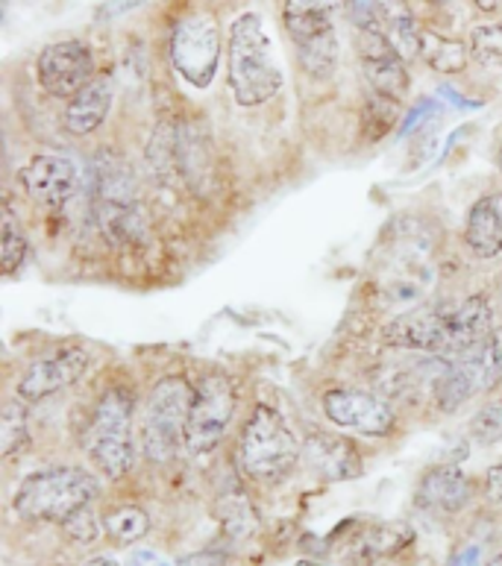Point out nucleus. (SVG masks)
<instances>
[{"label":"nucleus","mask_w":502,"mask_h":566,"mask_svg":"<svg viewBox=\"0 0 502 566\" xmlns=\"http://www.w3.org/2000/svg\"><path fill=\"white\" fill-rule=\"evenodd\" d=\"M230 85L239 106H262L282 88V71L273 56L262 15L244 12L230 27Z\"/></svg>","instance_id":"nucleus-1"},{"label":"nucleus","mask_w":502,"mask_h":566,"mask_svg":"<svg viewBox=\"0 0 502 566\" xmlns=\"http://www.w3.org/2000/svg\"><path fill=\"white\" fill-rule=\"evenodd\" d=\"M97 496V479L80 467H48L27 475L15 493V511L30 523H69Z\"/></svg>","instance_id":"nucleus-2"},{"label":"nucleus","mask_w":502,"mask_h":566,"mask_svg":"<svg viewBox=\"0 0 502 566\" xmlns=\"http://www.w3.org/2000/svg\"><path fill=\"white\" fill-rule=\"evenodd\" d=\"M133 394L124 388L106 390L94 408L92 423L85 431V452L106 479H124L133 467Z\"/></svg>","instance_id":"nucleus-3"},{"label":"nucleus","mask_w":502,"mask_h":566,"mask_svg":"<svg viewBox=\"0 0 502 566\" xmlns=\"http://www.w3.org/2000/svg\"><path fill=\"white\" fill-rule=\"evenodd\" d=\"M297 458V438L291 434L285 420L273 408H255L239 440L241 473L253 482L276 484L294 470Z\"/></svg>","instance_id":"nucleus-4"},{"label":"nucleus","mask_w":502,"mask_h":566,"mask_svg":"<svg viewBox=\"0 0 502 566\" xmlns=\"http://www.w3.org/2000/svg\"><path fill=\"white\" fill-rule=\"evenodd\" d=\"M197 388L182 376H168L150 390L142 420V447L154 464H168L186 443V426L195 406Z\"/></svg>","instance_id":"nucleus-5"},{"label":"nucleus","mask_w":502,"mask_h":566,"mask_svg":"<svg viewBox=\"0 0 502 566\" xmlns=\"http://www.w3.org/2000/svg\"><path fill=\"white\" fill-rule=\"evenodd\" d=\"M221 27L212 12H188L170 30V62L195 88H209L221 65Z\"/></svg>","instance_id":"nucleus-6"},{"label":"nucleus","mask_w":502,"mask_h":566,"mask_svg":"<svg viewBox=\"0 0 502 566\" xmlns=\"http://www.w3.org/2000/svg\"><path fill=\"white\" fill-rule=\"evenodd\" d=\"M236 385L223 373H209L197 385L195 406L186 426V449L188 452H206L218 447L223 431L236 415Z\"/></svg>","instance_id":"nucleus-7"},{"label":"nucleus","mask_w":502,"mask_h":566,"mask_svg":"<svg viewBox=\"0 0 502 566\" xmlns=\"http://www.w3.org/2000/svg\"><path fill=\"white\" fill-rule=\"evenodd\" d=\"M35 76L39 85L51 97H65L71 101L85 85L94 80V53L92 48L80 39H65V42L48 44L39 53L35 62Z\"/></svg>","instance_id":"nucleus-8"},{"label":"nucleus","mask_w":502,"mask_h":566,"mask_svg":"<svg viewBox=\"0 0 502 566\" xmlns=\"http://www.w3.org/2000/svg\"><path fill=\"white\" fill-rule=\"evenodd\" d=\"M358 62L374 94H383L397 103L409 94L411 76L406 60L376 24L358 27Z\"/></svg>","instance_id":"nucleus-9"},{"label":"nucleus","mask_w":502,"mask_h":566,"mask_svg":"<svg viewBox=\"0 0 502 566\" xmlns=\"http://www.w3.org/2000/svg\"><path fill=\"white\" fill-rule=\"evenodd\" d=\"M18 182L27 191V197L42 209H62L71 197L77 195L83 177H80L77 161H71L69 156L39 153L18 170Z\"/></svg>","instance_id":"nucleus-10"},{"label":"nucleus","mask_w":502,"mask_h":566,"mask_svg":"<svg viewBox=\"0 0 502 566\" xmlns=\"http://www.w3.org/2000/svg\"><path fill=\"white\" fill-rule=\"evenodd\" d=\"M324 415L330 417V423L367 438H385L397 426L394 408L367 390H330L324 397Z\"/></svg>","instance_id":"nucleus-11"},{"label":"nucleus","mask_w":502,"mask_h":566,"mask_svg":"<svg viewBox=\"0 0 502 566\" xmlns=\"http://www.w3.org/2000/svg\"><path fill=\"white\" fill-rule=\"evenodd\" d=\"M88 370V353L80 347H62L53 349L51 355H42L39 361L27 367V373L18 381V399L33 406L42 399L53 397L56 390L71 388L74 381L83 379Z\"/></svg>","instance_id":"nucleus-12"},{"label":"nucleus","mask_w":502,"mask_h":566,"mask_svg":"<svg viewBox=\"0 0 502 566\" xmlns=\"http://www.w3.org/2000/svg\"><path fill=\"white\" fill-rule=\"evenodd\" d=\"M385 344L402 349H423L432 355H456V335H452L450 308H420L400 321H394L383 332Z\"/></svg>","instance_id":"nucleus-13"},{"label":"nucleus","mask_w":502,"mask_h":566,"mask_svg":"<svg viewBox=\"0 0 502 566\" xmlns=\"http://www.w3.org/2000/svg\"><path fill=\"white\" fill-rule=\"evenodd\" d=\"M470 496H473L470 479L461 473L456 464L432 467V470L420 479L418 505L429 507V511L459 514L461 507L470 502Z\"/></svg>","instance_id":"nucleus-14"},{"label":"nucleus","mask_w":502,"mask_h":566,"mask_svg":"<svg viewBox=\"0 0 502 566\" xmlns=\"http://www.w3.org/2000/svg\"><path fill=\"white\" fill-rule=\"evenodd\" d=\"M306 458L308 464L330 482H347L362 473V458H358L356 447L338 434L312 431L306 438Z\"/></svg>","instance_id":"nucleus-15"},{"label":"nucleus","mask_w":502,"mask_h":566,"mask_svg":"<svg viewBox=\"0 0 502 566\" xmlns=\"http://www.w3.org/2000/svg\"><path fill=\"white\" fill-rule=\"evenodd\" d=\"M464 244L477 259L502 253V191L479 197L464 220Z\"/></svg>","instance_id":"nucleus-16"},{"label":"nucleus","mask_w":502,"mask_h":566,"mask_svg":"<svg viewBox=\"0 0 502 566\" xmlns=\"http://www.w3.org/2000/svg\"><path fill=\"white\" fill-rule=\"evenodd\" d=\"M94 220L103 238L112 247H129L138 244L147 232V218L142 209V200H92Z\"/></svg>","instance_id":"nucleus-17"},{"label":"nucleus","mask_w":502,"mask_h":566,"mask_svg":"<svg viewBox=\"0 0 502 566\" xmlns=\"http://www.w3.org/2000/svg\"><path fill=\"white\" fill-rule=\"evenodd\" d=\"M112 97H115V92H112L109 76H94L83 92L71 97L65 112H62L65 129H69L71 136H88V133H94L106 120V115H109Z\"/></svg>","instance_id":"nucleus-18"},{"label":"nucleus","mask_w":502,"mask_h":566,"mask_svg":"<svg viewBox=\"0 0 502 566\" xmlns=\"http://www.w3.org/2000/svg\"><path fill=\"white\" fill-rule=\"evenodd\" d=\"M344 3L347 0H285L282 18L294 48L312 42L317 35L335 33L333 15Z\"/></svg>","instance_id":"nucleus-19"},{"label":"nucleus","mask_w":502,"mask_h":566,"mask_svg":"<svg viewBox=\"0 0 502 566\" xmlns=\"http://www.w3.org/2000/svg\"><path fill=\"white\" fill-rule=\"evenodd\" d=\"M376 21H383V33L400 51L402 60L420 56V33L423 30L418 27V18H415L406 0H379Z\"/></svg>","instance_id":"nucleus-20"},{"label":"nucleus","mask_w":502,"mask_h":566,"mask_svg":"<svg viewBox=\"0 0 502 566\" xmlns=\"http://www.w3.org/2000/svg\"><path fill=\"white\" fill-rule=\"evenodd\" d=\"M147 165L154 170V177L168 186H177L186 179L182 156H179V129L174 120H165L156 127L150 147H147Z\"/></svg>","instance_id":"nucleus-21"},{"label":"nucleus","mask_w":502,"mask_h":566,"mask_svg":"<svg viewBox=\"0 0 502 566\" xmlns=\"http://www.w3.org/2000/svg\"><path fill=\"white\" fill-rule=\"evenodd\" d=\"M420 60L438 74H461L470 62V44L447 39L435 30H423L420 33Z\"/></svg>","instance_id":"nucleus-22"},{"label":"nucleus","mask_w":502,"mask_h":566,"mask_svg":"<svg viewBox=\"0 0 502 566\" xmlns=\"http://www.w3.org/2000/svg\"><path fill=\"white\" fill-rule=\"evenodd\" d=\"M150 528V516H147L145 507L138 505H124L112 507L109 514L103 516V532L109 534L112 543L118 546H133L147 534Z\"/></svg>","instance_id":"nucleus-23"},{"label":"nucleus","mask_w":502,"mask_h":566,"mask_svg":"<svg viewBox=\"0 0 502 566\" xmlns=\"http://www.w3.org/2000/svg\"><path fill=\"white\" fill-rule=\"evenodd\" d=\"M297 56L303 71H308L315 80L333 76L335 65H338V35L326 33L306 44H297Z\"/></svg>","instance_id":"nucleus-24"},{"label":"nucleus","mask_w":502,"mask_h":566,"mask_svg":"<svg viewBox=\"0 0 502 566\" xmlns=\"http://www.w3.org/2000/svg\"><path fill=\"white\" fill-rule=\"evenodd\" d=\"M406 543H411V528L402 523H379L370 532L362 534L358 541V552L367 558H383V555H394L400 552Z\"/></svg>","instance_id":"nucleus-25"},{"label":"nucleus","mask_w":502,"mask_h":566,"mask_svg":"<svg viewBox=\"0 0 502 566\" xmlns=\"http://www.w3.org/2000/svg\"><path fill=\"white\" fill-rule=\"evenodd\" d=\"M470 361L477 367L479 390H491L502 379V326H496L477 349H470Z\"/></svg>","instance_id":"nucleus-26"},{"label":"nucleus","mask_w":502,"mask_h":566,"mask_svg":"<svg viewBox=\"0 0 502 566\" xmlns=\"http://www.w3.org/2000/svg\"><path fill=\"white\" fill-rule=\"evenodd\" d=\"M0 229H3L0 271L7 273V276H12V273H15L18 268L24 264L27 250H30V244H27V235H24V227H21L18 214L12 212V206H3V223H0Z\"/></svg>","instance_id":"nucleus-27"},{"label":"nucleus","mask_w":502,"mask_h":566,"mask_svg":"<svg viewBox=\"0 0 502 566\" xmlns=\"http://www.w3.org/2000/svg\"><path fill=\"white\" fill-rule=\"evenodd\" d=\"M30 447V426H27V402L12 399L3 408V458H15Z\"/></svg>","instance_id":"nucleus-28"},{"label":"nucleus","mask_w":502,"mask_h":566,"mask_svg":"<svg viewBox=\"0 0 502 566\" xmlns=\"http://www.w3.org/2000/svg\"><path fill=\"white\" fill-rule=\"evenodd\" d=\"M470 56L485 65V69H500L502 65V24H477L470 30Z\"/></svg>","instance_id":"nucleus-29"},{"label":"nucleus","mask_w":502,"mask_h":566,"mask_svg":"<svg viewBox=\"0 0 502 566\" xmlns=\"http://www.w3.org/2000/svg\"><path fill=\"white\" fill-rule=\"evenodd\" d=\"M397 106L400 103L397 101H388V97H383V94H370L365 103V136L367 138H379L391 129V124L397 120Z\"/></svg>","instance_id":"nucleus-30"},{"label":"nucleus","mask_w":502,"mask_h":566,"mask_svg":"<svg viewBox=\"0 0 502 566\" xmlns=\"http://www.w3.org/2000/svg\"><path fill=\"white\" fill-rule=\"evenodd\" d=\"M470 431H473V440H479L482 447H488V443H494V440L502 438V394L491 399V402L473 417Z\"/></svg>","instance_id":"nucleus-31"},{"label":"nucleus","mask_w":502,"mask_h":566,"mask_svg":"<svg viewBox=\"0 0 502 566\" xmlns=\"http://www.w3.org/2000/svg\"><path fill=\"white\" fill-rule=\"evenodd\" d=\"M65 532H69L74 541L92 543L101 537V520H97L88 507H83L80 514H74L69 523H65Z\"/></svg>","instance_id":"nucleus-32"},{"label":"nucleus","mask_w":502,"mask_h":566,"mask_svg":"<svg viewBox=\"0 0 502 566\" xmlns=\"http://www.w3.org/2000/svg\"><path fill=\"white\" fill-rule=\"evenodd\" d=\"M147 0H106V3H101L97 7V12H94V18L97 21H112V18H121L127 15V12H133V9L145 7Z\"/></svg>","instance_id":"nucleus-33"},{"label":"nucleus","mask_w":502,"mask_h":566,"mask_svg":"<svg viewBox=\"0 0 502 566\" xmlns=\"http://www.w3.org/2000/svg\"><path fill=\"white\" fill-rule=\"evenodd\" d=\"M347 3H349V18L356 21V27L376 24V15H379V0H347Z\"/></svg>","instance_id":"nucleus-34"},{"label":"nucleus","mask_w":502,"mask_h":566,"mask_svg":"<svg viewBox=\"0 0 502 566\" xmlns=\"http://www.w3.org/2000/svg\"><path fill=\"white\" fill-rule=\"evenodd\" d=\"M485 493L491 502L502 505V464L491 467V470L485 473Z\"/></svg>","instance_id":"nucleus-35"},{"label":"nucleus","mask_w":502,"mask_h":566,"mask_svg":"<svg viewBox=\"0 0 502 566\" xmlns=\"http://www.w3.org/2000/svg\"><path fill=\"white\" fill-rule=\"evenodd\" d=\"M124 566H170V564L163 558V555H159V552L136 549L133 555H129L127 564H124Z\"/></svg>","instance_id":"nucleus-36"},{"label":"nucleus","mask_w":502,"mask_h":566,"mask_svg":"<svg viewBox=\"0 0 502 566\" xmlns=\"http://www.w3.org/2000/svg\"><path fill=\"white\" fill-rule=\"evenodd\" d=\"M452 566H479V549L477 546H470L459 555V558L452 560Z\"/></svg>","instance_id":"nucleus-37"},{"label":"nucleus","mask_w":502,"mask_h":566,"mask_svg":"<svg viewBox=\"0 0 502 566\" xmlns=\"http://www.w3.org/2000/svg\"><path fill=\"white\" fill-rule=\"evenodd\" d=\"M186 566H221V558H218V555H197V558L188 560Z\"/></svg>","instance_id":"nucleus-38"},{"label":"nucleus","mask_w":502,"mask_h":566,"mask_svg":"<svg viewBox=\"0 0 502 566\" xmlns=\"http://www.w3.org/2000/svg\"><path fill=\"white\" fill-rule=\"evenodd\" d=\"M470 3H477L482 12H494V9L500 7V0H470Z\"/></svg>","instance_id":"nucleus-39"},{"label":"nucleus","mask_w":502,"mask_h":566,"mask_svg":"<svg viewBox=\"0 0 502 566\" xmlns=\"http://www.w3.org/2000/svg\"><path fill=\"white\" fill-rule=\"evenodd\" d=\"M85 566H121V564H118V560H112V558H94V560H88Z\"/></svg>","instance_id":"nucleus-40"},{"label":"nucleus","mask_w":502,"mask_h":566,"mask_svg":"<svg viewBox=\"0 0 502 566\" xmlns=\"http://www.w3.org/2000/svg\"><path fill=\"white\" fill-rule=\"evenodd\" d=\"M294 566H326V564H315V560H300V564Z\"/></svg>","instance_id":"nucleus-41"},{"label":"nucleus","mask_w":502,"mask_h":566,"mask_svg":"<svg viewBox=\"0 0 502 566\" xmlns=\"http://www.w3.org/2000/svg\"><path fill=\"white\" fill-rule=\"evenodd\" d=\"M485 566H502V555H496V558L491 560V564H485Z\"/></svg>","instance_id":"nucleus-42"},{"label":"nucleus","mask_w":502,"mask_h":566,"mask_svg":"<svg viewBox=\"0 0 502 566\" xmlns=\"http://www.w3.org/2000/svg\"><path fill=\"white\" fill-rule=\"evenodd\" d=\"M496 165H500V170H502V147H500V153H496Z\"/></svg>","instance_id":"nucleus-43"},{"label":"nucleus","mask_w":502,"mask_h":566,"mask_svg":"<svg viewBox=\"0 0 502 566\" xmlns=\"http://www.w3.org/2000/svg\"><path fill=\"white\" fill-rule=\"evenodd\" d=\"M432 3H450V0H432Z\"/></svg>","instance_id":"nucleus-44"}]
</instances>
